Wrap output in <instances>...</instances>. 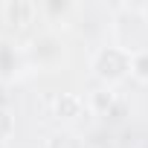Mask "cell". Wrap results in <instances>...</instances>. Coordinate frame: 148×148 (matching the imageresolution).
Listing matches in <instances>:
<instances>
[{
  "instance_id": "obj_1",
  "label": "cell",
  "mask_w": 148,
  "mask_h": 148,
  "mask_svg": "<svg viewBox=\"0 0 148 148\" xmlns=\"http://www.w3.org/2000/svg\"><path fill=\"white\" fill-rule=\"evenodd\" d=\"M93 73H96V79L105 82L108 87L122 82L131 73V52L122 49V47H102L93 55Z\"/></svg>"
},
{
  "instance_id": "obj_7",
  "label": "cell",
  "mask_w": 148,
  "mask_h": 148,
  "mask_svg": "<svg viewBox=\"0 0 148 148\" xmlns=\"http://www.w3.org/2000/svg\"><path fill=\"white\" fill-rule=\"evenodd\" d=\"M47 148H82V142H79V136H73V134H55Z\"/></svg>"
},
{
  "instance_id": "obj_4",
  "label": "cell",
  "mask_w": 148,
  "mask_h": 148,
  "mask_svg": "<svg viewBox=\"0 0 148 148\" xmlns=\"http://www.w3.org/2000/svg\"><path fill=\"white\" fill-rule=\"evenodd\" d=\"M84 99L82 96H76V93H61L55 102H52V113L58 116V119H76V116H82L84 113Z\"/></svg>"
},
{
  "instance_id": "obj_8",
  "label": "cell",
  "mask_w": 148,
  "mask_h": 148,
  "mask_svg": "<svg viewBox=\"0 0 148 148\" xmlns=\"http://www.w3.org/2000/svg\"><path fill=\"white\" fill-rule=\"evenodd\" d=\"M12 131H15V122H12L9 110H6V108H0V145H3V142L12 136Z\"/></svg>"
},
{
  "instance_id": "obj_5",
  "label": "cell",
  "mask_w": 148,
  "mask_h": 148,
  "mask_svg": "<svg viewBox=\"0 0 148 148\" xmlns=\"http://www.w3.org/2000/svg\"><path fill=\"white\" fill-rule=\"evenodd\" d=\"M15 67H18V52H15V47L6 44V41H0V76H12Z\"/></svg>"
},
{
  "instance_id": "obj_9",
  "label": "cell",
  "mask_w": 148,
  "mask_h": 148,
  "mask_svg": "<svg viewBox=\"0 0 148 148\" xmlns=\"http://www.w3.org/2000/svg\"><path fill=\"white\" fill-rule=\"evenodd\" d=\"M142 15H145V18H148V6H142Z\"/></svg>"
},
{
  "instance_id": "obj_3",
  "label": "cell",
  "mask_w": 148,
  "mask_h": 148,
  "mask_svg": "<svg viewBox=\"0 0 148 148\" xmlns=\"http://www.w3.org/2000/svg\"><path fill=\"white\" fill-rule=\"evenodd\" d=\"M35 12H38V6L35 3H29V0H12V3H6L3 6V15H6V21L12 23V26H26V23H32V18H35Z\"/></svg>"
},
{
  "instance_id": "obj_6",
  "label": "cell",
  "mask_w": 148,
  "mask_h": 148,
  "mask_svg": "<svg viewBox=\"0 0 148 148\" xmlns=\"http://www.w3.org/2000/svg\"><path fill=\"white\" fill-rule=\"evenodd\" d=\"M131 76L139 79V82H148V49L131 52Z\"/></svg>"
},
{
  "instance_id": "obj_2",
  "label": "cell",
  "mask_w": 148,
  "mask_h": 148,
  "mask_svg": "<svg viewBox=\"0 0 148 148\" xmlns=\"http://www.w3.org/2000/svg\"><path fill=\"white\" fill-rule=\"evenodd\" d=\"M87 108L93 110V113H102V116H110L116 108H119V96H116V90L113 87H99V90H93L90 93V99H87Z\"/></svg>"
}]
</instances>
